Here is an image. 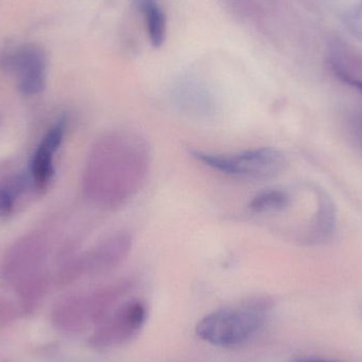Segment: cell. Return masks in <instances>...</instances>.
<instances>
[{"label": "cell", "mask_w": 362, "mask_h": 362, "mask_svg": "<svg viewBox=\"0 0 362 362\" xmlns=\"http://www.w3.org/2000/svg\"><path fill=\"white\" fill-rule=\"evenodd\" d=\"M291 204V196L283 189H272L257 194L249 202V208L255 213L280 212Z\"/></svg>", "instance_id": "7c38bea8"}, {"label": "cell", "mask_w": 362, "mask_h": 362, "mask_svg": "<svg viewBox=\"0 0 362 362\" xmlns=\"http://www.w3.org/2000/svg\"><path fill=\"white\" fill-rule=\"evenodd\" d=\"M355 131H356L357 136L362 144V114L357 117L355 120Z\"/></svg>", "instance_id": "5bb4252c"}, {"label": "cell", "mask_w": 362, "mask_h": 362, "mask_svg": "<svg viewBox=\"0 0 362 362\" xmlns=\"http://www.w3.org/2000/svg\"><path fill=\"white\" fill-rule=\"evenodd\" d=\"M327 66L337 80L362 95V52L344 40H335L327 49Z\"/></svg>", "instance_id": "52a82bcc"}, {"label": "cell", "mask_w": 362, "mask_h": 362, "mask_svg": "<svg viewBox=\"0 0 362 362\" xmlns=\"http://www.w3.org/2000/svg\"><path fill=\"white\" fill-rule=\"evenodd\" d=\"M291 362H336V361H323V359H316V358H300V359H296V361H293Z\"/></svg>", "instance_id": "9a60e30c"}, {"label": "cell", "mask_w": 362, "mask_h": 362, "mask_svg": "<svg viewBox=\"0 0 362 362\" xmlns=\"http://www.w3.org/2000/svg\"><path fill=\"white\" fill-rule=\"evenodd\" d=\"M317 199V213L308 234V240L313 245L323 244L331 240L336 227L335 204L329 196L323 191H318Z\"/></svg>", "instance_id": "9c48e42d"}, {"label": "cell", "mask_w": 362, "mask_h": 362, "mask_svg": "<svg viewBox=\"0 0 362 362\" xmlns=\"http://www.w3.org/2000/svg\"><path fill=\"white\" fill-rule=\"evenodd\" d=\"M265 319L266 308L261 303L223 308L202 318L196 334L213 346L230 348L248 341L262 329Z\"/></svg>", "instance_id": "7a4b0ae2"}, {"label": "cell", "mask_w": 362, "mask_h": 362, "mask_svg": "<svg viewBox=\"0 0 362 362\" xmlns=\"http://www.w3.org/2000/svg\"><path fill=\"white\" fill-rule=\"evenodd\" d=\"M67 119L62 117L42 138L34 152L29 168V180L37 191H44L54 175L55 153L59 150L65 136Z\"/></svg>", "instance_id": "5b68a950"}, {"label": "cell", "mask_w": 362, "mask_h": 362, "mask_svg": "<svg viewBox=\"0 0 362 362\" xmlns=\"http://www.w3.org/2000/svg\"><path fill=\"white\" fill-rule=\"evenodd\" d=\"M29 176L18 174L0 182V217L11 214L19 196L29 185Z\"/></svg>", "instance_id": "8fae6325"}, {"label": "cell", "mask_w": 362, "mask_h": 362, "mask_svg": "<svg viewBox=\"0 0 362 362\" xmlns=\"http://www.w3.org/2000/svg\"><path fill=\"white\" fill-rule=\"evenodd\" d=\"M344 23L351 35L362 44V0L355 2L346 11Z\"/></svg>", "instance_id": "4fadbf2b"}, {"label": "cell", "mask_w": 362, "mask_h": 362, "mask_svg": "<svg viewBox=\"0 0 362 362\" xmlns=\"http://www.w3.org/2000/svg\"><path fill=\"white\" fill-rule=\"evenodd\" d=\"M192 157L215 171L244 180H272L286 168V158L279 150L259 148L236 154H211L192 150Z\"/></svg>", "instance_id": "3957f363"}, {"label": "cell", "mask_w": 362, "mask_h": 362, "mask_svg": "<svg viewBox=\"0 0 362 362\" xmlns=\"http://www.w3.org/2000/svg\"><path fill=\"white\" fill-rule=\"evenodd\" d=\"M132 236L125 232H119L102 240L93 251L88 253L82 265L97 270H107L116 267L129 255L132 249Z\"/></svg>", "instance_id": "ba28073f"}, {"label": "cell", "mask_w": 362, "mask_h": 362, "mask_svg": "<svg viewBox=\"0 0 362 362\" xmlns=\"http://www.w3.org/2000/svg\"><path fill=\"white\" fill-rule=\"evenodd\" d=\"M0 66L16 80L23 95L31 97L44 90L47 57L40 47L33 44L8 46L0 55Z\"/></svg>", "instance_id": "277c9868"}, {"label": "cell", "mask_w": 362, "mask_h": 362, "mask_svg": "<svg viewBox=\"0 0 362 362\" xmlns=\"http://www.w3.org/2000/svg\"><path fill=\"white\" fill-rule=\"evenodd\" d=\"M146 319V308L141 302H127L105 321L100 332V339L110 346L123 344L137 335Z\"/></svg>", "instance_id": "8992f818"}, {"label": "cell", "mask_w": 362, "mask_h": 362, "mask_svg": "<svg viewBox=\"0 0 362 362\" xmlns=\"http://www.w3.org/2000/svg\"><path fill=\"white\" fill-rule=\"evenodd\" d=\"M140 8L144 15L146 31L154 47H160L165 40L167 19L157 0H139Z\"/></svg>", "instance_id": "30bf717a"}, {"label": "cell", "mask_w": 362, "mask_h": 362, "mask_svg": "<svg viewBox=\"0 0 362 362\" xmlns=\"http://www.w3.org/2000/svg\"><path fill=\"white\" fill-rule=\"evenodd\" d=\"M150 167L146 140L124 129L102 135L93 144L84 172L87 197L104 208H118L144 185Z\"/></svg>", "instance_id": "6da1fadb"}]
</instances>
